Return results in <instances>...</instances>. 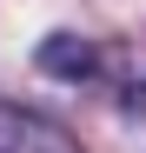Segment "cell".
I'll return each mask as SVG.
<instances>
[{
    "label": "cell",
    "instance_id": "cell-1",
    "mask_svg": "<svg viewBox=\"0 0 146 153\" xmlns=\"http://www.w3.org/2000/svg\"><path fill=\"white\" fill-rule=\"evenodd\" d=\"M0 153H80L73 126H60L53 113H33L20 100H0Z\"/></svg>",
    "mask_w": 146,
    "mask_h": 153
},
{
    "label": "cell",
    "instance_id": "cell-2",
    "mask_svg": "<svg viewBox=\"0 0 146 153\" xmlns=\"http://www.w3.org/2000/svg\"><path fill=\"white\" fill-rule=\"evenodd\" d=\"M33 67L46 73V80L86 87L93 73H100V47H93V40H80V33H46V40H40V53H33Z\"/></svg>",
    "mask_w": 146,
    "mask_h": 153
}]
</instances>
